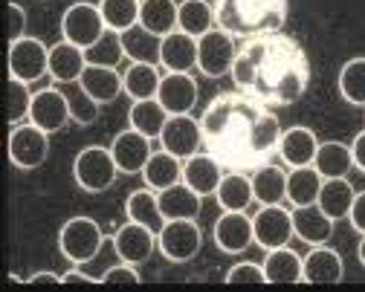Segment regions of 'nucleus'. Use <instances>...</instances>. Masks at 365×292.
I'll return each mask as SVG.
<instances>
[{
    "label": "nucleus",
    "instance_id": "obj_30",
    "mask_svg": "<svg viewBox=\"0 0 365 292\" xmlns=\"http://www.w3.org/2000/svg\"><path fill=\"white\" fill-rule=\"evenodd\" d=\"M125 214H128V220L143 223V226H148L154 231H160L165 226V217H163V209H160V194L154 188H148V185L128 194Z\"/></svg>",
    "mask_w": 365,
    "mask_h": 292
},
{
    "label": "nucleus",
    "instance_id": "obj_48",
    "mask_svg": "<svg viewBox=\"0 0 365 292\" xmlns=\"http://www.w3.org/2000/svg\"><path fill=\"white\" fill-rule=\"evenodd\" d=\"M61 283H102V278H93V275H87L81 266L73 264V269H67L61 275Z\"/></svg>",
    "mask_w": 365,
    "mask_h": 292
},
{
    "label": "nucleus",
    "instance_id": "obj_3",
    "mask_svg": "<svg viewBox=\"0 0 365 292\" xmlns=\"http://www.w3.org/2000/svg\"><path fill=\"white\" fill-rule=\"evenodd\" d=\"M287 12V0H215L217 26L235 38L282 32Z\"/></svg>",
    "mask_w": 365,
    "mask_h": 292
},
{
    "label": "nucleus",
    "instance_id": "obj_25",
    "mask_svg": "<svg viewBox=\"0 0 365 292\" xmlns=\"http://www.w3.org/2000/svg\"><path fill=\"white\" fill-rule=\"evenodd\" d=\"M252 194L258 206H276L287 200V171L282 165L264 162L252 171Z\"/></svg>",
    "mask_w": 365,
    "mask_h": 292
},
{
    "label": "nucleus",
    "instance_id": "obj_20",
    "mask_svg": "<svg viewBox=\"0 0 365 292\" xmlns=\"http://www.w3.org/2000/svg\"><path fill=\"white\" fill-rule=\"evenodd\" d=\"M223 174H226V168L209 151H200L182 162V182L189 188H195L200 197H212L223 179Z\"/></svg>",
    "mask_w": 365,
    "mask_h": 292
},
{
    "label": "nucleus",
    "instance_id": "obj_9",
    "mask_svg": "<svg viewBox=\"0 0 365 292\" xmlns=\"http://www.w3.org/2000/svg\"><path fill=\"white\" fill-rule=\"evenodd\" d=\"M50 157V133L32 122L15 125L9 133V160L21 171H35Z\"/></svg>",
    "mask_w": 365,
    "mask_h": 292
},
{
    "label": "nucleus",
    "instance_id": "obj_45",
    "mask_svg": "<svg viewBox=\"0 0 365 292\" xmlns=\"http://www.w3.org/2000/svg\"><path fill=\"white\" fill-rule=\"evenodd\" d=\"M140 281L143 278H140V272H136V264H125V261L113 264L102 275V283H140Z\"/></svg>",
    "mask_w": 365,
    "mask_h": 292
},
{
    "label": "nucleus",
    "instance_id": "obj_28",
    "mask_svg": "<svg viewBox=\"0 0 365 292\" xmlns=\"http://www.w3.org/2000/svg\"><path fill=\"white\" fill-rule=\"evenodd\" d=\"M122 81H125V95H130V102L157 99L160 81H163V67L145 64V61H130V67L122 73Z\"/></svg>",
    "mask_w": 365,
    "mask_h": 292
},
{
    "label": "nucleus",
    "instance_id": "obj_13",
    "mask_svg": "<svg viewBox=\"0 0 365 292\" xmlns=\"http://www.w3.org/2000/svg\"><path fill=\"white\" fill-rule=\"evenodd\" d=\"M212 237H215V246L220 252H226V255H244L255 243L252 217L247 212H223L215 220Z\"/></svg>",
    "mask_w": 365,
    "mask_h": 292
},
{
    "label": "nucleus",
    "instance_id": "obj_1",
    "mask_svg": "<svg viewBox=\"0 0 365 292\" xmlns=\"http://www.w3.org/2000/svg\"><path fill=\"white\" fill-rule=\"evenodd\" d=\"M203 148L226 171H255L279 154L282 122L269 105L241 90L217 93L200 116Z\"/></svg>",
    "mask_w": 365,
    "mask_h": 292
},
{
    "label": "nucleus",
    "instance_id": "obj_11",
    "mask_svg": "<svg viewBox=\"0 0 365 292\" xmlns=\"http://www.w3.org/2000/svg\"><path fill=\"white\" fill-rule=\"evenodd\" d=\"M252 231H255V243L269 252L279 246H290V240L296 237L293 231V209H287L284 203L276 206H261L252 217Z\"/></svg>",
    "mask_w": 365,
    "mask_h": 292
},
{
    "label": "nucleus",
    "instance_id": "obj_10",
    "mask_svg": "<svg viewBox=\"0 0 365 292\" xmlns=\"http://www.w3.org/2000/svg\"><path fill=\"white\" fill-rule=\"evenodd\" d=\"M9 75H15L26 84L50 75V46L32 35L12 41L9 43Z\"/></svg>",
    "mask_w": 365,
    "mask_h": 292
},
{
    "label": "nucleus",
    "instance_id": "obj_38",
    "mask_svg": "<svg viewBox=\"0 0 365 292\" xmlns=\"http://www.w3.org/2000/svg\"><path fill=\"white\" fill-rule=\"evenodd\" d=\"M177 15H180L177 0H143L140 6V24L160 38L177 29Z\"/></svg>",
    "mask_w": 365,
    "mask_h": 292
},
{
    "label": "nucleus",
    "instance_id": "obj_47",
    "mask_svg": "<svg viewBox=\"0 0 365 292\" xmlns=\"http://www.w3.org/2000/svg\"><path fill=\"white\" fill-rule=\"evenodd\" d=\"M348 220H351L354 231L365 234V191H356L354 206H351V212H348Z\"/></svg>",
    "mask_w": 365,
    "mask_h": 292
},
{
    "label": "nucleus",
    "instance_id": "obj_39",
    "mask_svg": "<svg viewBox=\"0 0 365 292\" xmlns=\"http://www.w3.org/2000/svg\"><path fill=\"white\" fill-rule=\"evenodd\" d=\"M140 6H143V0H99L105 26L113 32H125L140 24Z\"/></svg>",
    "mask_w": 365,
    "mask_h": 292
},
{
    "label": "nucleus",
    "instance_id": "obj_35",
    "mask_svg": "<svg viewBox=\"0 0 365 292\" xmlns=\"http://www.w3.org/2000/svg\"><path fill=\"white\" fill-rule=\"evenodd\" d=\"M165 122H168V110L160 105V99H140V102H130V110H128V127L145 133L148 139H160Z\"/></svg>",
    "mask_w": 365,
    "mask_h": 292
},
{
    "label": "nucleus",
    "instance_id": "obj_22",
    "mask_svg": "<svg viewBox=\"0 0 365 292\" xmlns=\"http://www.w3.org/2000/svg\"><path fill=\"white\" fill-rule=\"evenodd\" d=\"M319 151V139L310 127H287L279 139V157L287 168H302V165H313V157Z\"/></svg>",
    "mask_w": 365,
    "mask_h": 292
},
{
    "label": "nucleus",
    "instance_id": "obj_34",
    "mask_svg": "<svg viewBox=\"0 0 365 292\" xmlns=\"http://www.w3.org/2000/svg\"><path fill=\"white\" fill-rule=\"evenodd\" d=\"M322 182H325V177L319 174L313 165L290 168L287 171V203L290 206H313L319 200Z\"/></svg>",
    "mask_w": 365,
    "mask_h": 292
},
{
    "label": "nucleus",
    "instance_id": "obj_21",
    "mask_svg": "<svg viewBox=\"0 0 365 292\" xmlns=\"http://www.w3.org/2000/svg\"><path fill=\"white\" fill-rule=\"evenodd\" d=\"M336 220H331L316 203L313 206H293V231L307 246H319L334 237Z\"/></svg>",
    "mask_w": 365,
    "mask_h": 292
},
{
    "label": "nucleus",
    "instance_id": "obj_2",
    "mask_svg": "<svg viewBox=\"0 0 365 292\" xmlns=\"http://www.w3.org/2000/svg\"><path fill=\"white\" fill-rule=\"evenodd\" d=\"M235 90L269 108L296 105L310 87V61L302 43L284 32L244 38L232 64Z\"/></svg>",
    "mask_w": 365,
    "mask_h": 292
},
{
    "label": "nucleus",
    "instance_id": "obj_23",
    "mask_svg": "<svg viewBox=\"0 0 365 292\" xmlns=\"http://www.w3.org/2000/svg\"><path fill=\"white\" fill-rule=\"evenodd\" d=\"M84 70H87V56L81 46L64 38L50 46V78L56 84H76Z\"/></svg>",
    "mask_w": 365,
    "mask_h": 292
},
{
    "label": "nucleus",
    "instance_id": "obj_12",
    "mask_svg": "<svg viewBox=\"0 0 365 292\" xmlns=\"http://www.w3.org/2000/svg\"><path fill=\"white\" fill-rule=\"evenodd\" d=\"M160 145L163 151L180 157L186 162L189 157L200 154L203 148V127H200V119H195L192 113H180V116H168L163 133H160Z\"/></svg>",
    "mask_w": 365,
    "mask_h": 292
},
{
    "label": "nucleus",
    "instance_id": "obj_49",
    "mask_svg": "<svg viewBox=\"0 0 365 292\" xmlns=\"http://www.w3.org/2000/svg\"><path fill=\"white\" fill-rule=\"evenodd\" d=\"M351 154H354V168H359L365 174V130H359L351 142Z\"/></svg>",
    "mask_w": 365,
    "mask_h": 292
},
{
    "label": "nucleus",
    "instance_id": "obj_7",
    "mask_svg": "<svg viewBox=\"0 0 365 292\" xmlns=\"http://www.w3.org/2000/svg\"><path fill=\"white\" fill-rule=\"evenodd\" d=\"M238 56V43L235 35L223 32L220 26L209 29L203 38H197V70L206 78H223L232 73Z\"/></svg>",
    "mask_w": 365,
    "mask_h": 292
},
{
    "label": "nucleus",
    "instance_id": "obj_17",
    "mask_svg": "<svg viewBox=\"0 0 365 292\" xmlns=\"http://www.w3.org/2000/svg\"><path fill=\"white\" fill-rule=\"evenodd\" d=\"M197 95H200V87L192 73H163L157 99L168 110V116L192 113L197 105Z\"/></svg>",
    "mask_w": 365,
    "mask_h": 292
},
{
    "label": "nucleus",
    "instance_id": "obj_6",
    "mask_svg": "<svg viewBox=\"0 0 365 292\" xmlns=\"http://www.w3.org/2000/svg\"><path fill=\"white\" fill-rule=\"evenodd\" d=\"M157 249L168 264H189L203 249V231L197 220H165L157 231Z\"/></svg>",
    "mask_w": 365,
    "mask_h": 292
},
{
    "label": "nucleus",
    "instance_id": "obj_26",
    "mask_svg": "<svg viewBox=\"0 0 365 292\" xmlns=\"http://www.w3.org/2000/svg\"><path fill=\"white\" fill-rule=\"evenodd\" d=\"M215 200L223 212H250V206L255 203V194L247 171H226L215 191Z\"/></svg>",
    "mask_w": 365,
    "mask_h": 292
},
{
    "label": "nucleus",
    "instance_id": "obj_41",
    "mask_svg": "<svg viewBox=\"0 0 365 292\" xmlns=\"http://www.w3.org/2000/svg\"><path fill=\"white\" fill-rule=\"evenodd\" d=\"M87 56V64H99V67H119L122 58H125V46H122V35L108 29L93 46L84 50Z\"/></svg>",
    "mask_w": 365,
    "mask_h": 292
},
{
    "label": "nucleus",
    "instance_id": "obj_27",
    "mask_svg": "<svg viewBox=\"0 0 365 292\" xmlns=\"http://www.w3.org/2000/svg\"><path fill=\"white\" fill-rule=\"evenodd\" d=\"M78 84L93 95L99 105H108L113 99L125 93V81H122V73L119 67H99V64H87V70L81 73Z\"/></svg>",
    "mask_w": 365,
    "mask_h": 292
},
{
    "label": "nucleus",
    "instance_id": "obj_8",
    "mask_svg": "<svg viewBox=\"0 0 365 292\" xmlns=\"http://www.w3.org/2000/svg\"><path fill=\"white\" fill-rule=\"evenodd\" d=\"M105 32H108V26H105V18L99 12V4L78 0V4L67 6L61 15V38L81 46V50L93 46Z\"/></svg>",
    "mask_w": 365,
    "mask_h": 292
},
{
    "label": "nucleus",
    "instance_id": "obj_15",
    "mask_svg": "<svg viewBox=\"0 0 365 292\" xmlns=\"http://www.w3.org/2000/svg\"><path fill=\"white\" fill-rule=\"evenodd\" d=\"M29 122L38 125L47 133H58L67 127L70 119V105H67V93L58 87H43L35 93L32 99V110H29Z\"/></svg>",
    "mask_w": 365,
    "mask_h": 292
},
{
    "label": "nucleus",
    "instance_id": "obj_40",
    "mask_svg": "<svg viewBox=\"0 0 365 292\" xmlns=\"http://www.w3.org/2000/svg\"><path fill=\"white\" fill-rule=\"evenodd\" d=\"M339 95L354 108H365V58H351L339 70Z\"/></svg>",
    "mask_w": 365,
    "mask_h": 292
},
{
    "label": "nucleus",
    "instance_id": "obj_16",
    "mask_svg": "<svg viewBox=\"0 0 365 292\" xmlns=\"http://www.w3.org/2000/svg\"><path fill=\"white\" fill-rule=\"evenodd\" d=\"M151 142H154V139H148L145 133L133 130V127L116 133L113 142H110V154H113V160H116V165H119V174H143L145 162H148L151 154H154Z\"/></svg>",
    "mask_w": 365,
    "mask_h": 292
},
{
    "label": "nucleus",
    "instance_id": "obj_44",
    "mask_svg": "<svg viewBox=\"0 0 365 292\" xmlns=\"http://www.w3.org/2000/svg\"><path fill=\"white\" fill-rule=\"evenodd\" d=\"M226 283H267L264 266L255 261H241L226 272Z\"/></svg>",
    "mask_w": 365,
    "mask_h": 292
},
{
    "label": "nucleus",
    "instance_id": "obj_37",
    "mask_svg": "<svg viewBox=\"0 0 365 292\" xmlns=\"http://www.w3.org/2000/svg\"><path fill=\"white\" fill-rule=\"evenodd\" d=\"M215 26H217L215 4H209V0H182V4H180L177 29H182L192 38H203Z\"/></svg>",
    "mask_w": 365,
    "mask_h": 292
},
{
    "label": "nucleus",
    "instance_id": "obj_31",
    "mask_svg": "<svg viewBox=\"0 0 365 292\" xmlns=\"http://www.w3.org/2000/svg\"><path fill=\"white\" fill-rule=\"evenodd\" d=\"M354 197H356V188L351 185V179L348 177H336V179H325L322 182V191H319L316 206L322 209L331 220H345L351 206H354Z\"/></svg>",
    "mask_w": 365,
    "mask_h": 292
},
{
    "label": "nucleus",
    "instance_id": "obj_50",
    "mask_svg": "<svg viewBox=\"0 0 365 292\" xmlns=\"http://www.w3.org/2000/svg\"><path fill=\"white\" fill-rule=\"evenodd\" d=\"M24 283H61V275H56L50 269H41V272H32Z\"/></svg>",
    "mask_w": 365,
    "mask_h": 292
},
{
    "label": "nucleus",
    "instance_id": "obj_32",
    "mask_svg": "<svg viewBox=\"0 0 365 292\" xmlns=\"http://www.w3.org/2000/svg\"><path fill=\"white\" fill-rule=\"evenodd\" d=\"M313 168L322 174L325 179H336V177H348L354 168V154L351 145L345 142H319V151L313 157Z\"/></svg>",
    "mask_w": 365,
    "mask_h": 292
},
{
    "label": "nucleus",
    "instance_id": "obj_43",
    "mask_svg": "<svg viewBox=\"0 0 365 292\" xmlns=\"http://www.w3.org/2000/svg\"><path fill=\"white\" fill-rule=\"evenodd\" d=\"M67 90V105H70V119L76 125H93L99 119V102L90 95L78 81L76 84H64Z\"/></svg>",
    "mask_w": 365,
    "mask_h": 292
},
{
    "label": "nucleus",
    "instance_id": "obj_29",
    "mask_svg": "<svg viewBox=\"0 0 365 292\" xmlns=\"http://www.w3.org/2000/svg\"><path fill=\"white\" fill-rule=\"evenodd\" d=\"M261 266H264L267 283H302L304 258L296 249H290V246H279V249L267 252Z\"/></svg>",
    "mask_w": 365,
    "mask_h": 292
},
{
    "label": "nucleus",
    "instance_id": "obj_36",
    "mask_svg": "<svg viewBox=\"0 0 365 292\" xmlns=\"http://www.w3.org/2000/svg\"><path fill=\"white\" fill-rule=\"evenodd\" d=\"M122 35V46H125V58L130 61H145V64H160V43L163 38L148 32L143 24H136Z\"/></svg>",
    "mask_w": 365,
    "mask_h": 292
},
{
    "label": "nucleus",
    "instance_id": "obj_24",
    "mask_svg": "<svg viewBox=\"0 0 365 292\" xmlns=\"http://www.w3.org/2000/svg\"><path fill=\"white\" fill-rule=\"evenodd\" d=\"M160 194V209L165 220H197L200 209H203V197L189 188L186 182H177L171 188L157 191Z\"/></svg>",
    "mask_w": 365,
    "mask_h": 292
},
{
    "label": "nucleus",
    "instance_id": "obj_51",
    "mask_svg": "<svg viewBox=\"0 0 365 292\" xmlns=\"http://www.w3.org/2000/svg\"><path fill=\"white\" fill-rule=\"evenodd\" d=\"M356 255H359V264L365 266V234H362V240H359V246H356Z\"/></svg>",
    "mask_w": 365,
    "mask_h": 292
},
{
    "label": "nucleus",
    "instance_id": "obj_19",
    "mask_svg": "<svg viewBox=\"0 0 365 292\" xmlns=\"http://www.w3.org/2000/svg\"><path fill=\"white\" fill-rule=\"evenodd\" d=\"M342 275H345V264L336 249H331L328 243L310 246L302 266V283H339Z\"/></svg>",
    "mask_w": 365,
    "mask_h": 292
},
{
    "label": "nucleus",
    "instance_id": "obj_4",
    "mask_svg": "<svg viewBox=\"0 0 365 292\" xmlns=\"http://www.w3.org/2000/svg\"><path fill=\"white\" fill-rule=\"evenodd\" d=\"M102 246H105V231L93 217H70L58 231V249L76 266L96 261Z\"/></svg>",
    "mask_w": 365,
    "mask_h": 292
},
{
    "label": "nucleus",
    "instance_id": "obj_33",
    "mask_svg": "<svg viewBox=\"0 0 365 292\" xmlns=\"http://www.w3.org/2000/svg\"><path fill=\"white\" fill-rule=\"evenodd\" d=\"M143 182L154 191H163V188H171V185L182 182V160L163 151V148L154 151L151 160L143 168Z\"/></svg>",
    "mask_w": 365,
    "mask_h": 292
},
{
    "label": "nucleus",
    "instance_id": "obj_42",
    "mask_svg": "<svg viewBox=\"0 0 365 292\" xmlns=\"http://www.w3.org/2000/svg\"><path fill=\"white\" fill-rule=\"evenodd\" d=\"M32 99L35 93L29 90L26 81L9 75V99H6V122L15 127V125H24L29 122V110H32Z\"/></svg>",
    "mask_w": 365,
    "mask_h": 292
},
{
    "label": "nucleus",
    "instance_id": "obj_18",
    "mask_svg": "<svg viewBox=\"0 0 365 292\" xmlns=\"http://www.w3.org/2000/svg\"><path fill=\"white\" fill-rule=\"evenodd\" d=\"M160 67L165 73H192L197 70V38L174 29L160 43Z\"/></svg>",
    "mask_w": 365,
    "mask_h": 292
},
{
    "label": "nucleus",
    "instance_id": "obj_14",
    "mask_svg": "<svg viewBox=\"0 0 365 292\" xmlns=\"http://www.w3.org/2000/svg\"><path fill=\"white\" fill-rule=\"evenodd\" d=\"M113 249H116V258L125 261V264H145L154 249H157V231L143 226V223H122L113 234Z\"/></svg>",
    "mask_w": 365,
    "mask_h": 292
},
{
    "label": "nucleus",
    "instance_id": "obj_5",
    "mask_svg": "<svg viewBox=\"0 0 365 292\" xmlns=\"http://www.w3.org/2000/svg\"><path fill=\"white\" fill-rule=\"evenodd\" d=\"M73 177L78 182L81 191L87 194H102L108 191L116 177H119V165L110 154V148H102V145H90V148L78 151L73 160Z\"/></svg>",
    "mask_w": 365,
    "mask_h": 292
},
{
    "label": "nucleus",
    "instance_id": "obj_46",
    "mask_svg": "<svg viewBox=\"0 0 365 292\" xmlns=\"http://www.w3.org/2000/svg\"><path fill=\"white\" fill-rule=\"evenodd\" d=\"M6 15H9V43H12V41L26 35V12L21 4H9Z\"/></svg>",
    "mask_w": 365,
    "mask_h": 292
}]
</instances>
